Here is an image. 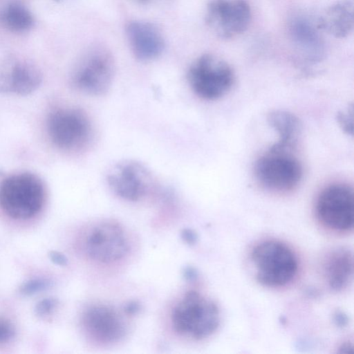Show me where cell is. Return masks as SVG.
<instances>
[{"label": "cell", "instance_id": "cell-11", "mask_svg": "<svg viewBox=\"0 0 354 354\" xmlns=\"http://www.w3.org/2000/svg\"><path fill=\"white\" fill-rule=\"evenodd\" d=\"M84 250L91 259L109 263L122 259L129 250L122 227L115 222H102L86 232Z\"/></svg>", "mask_w": 354, "mask_h": 354}, {"label": "cell", "instance_id": "cell-12", "mask_svg": "<svg viewBox=\"0 0 354 354\" xmlns=\"http://www.w3.org/2000/svg\"><path fill=\"white\" fill-rule=\"evenodd\" d=\"M83 326L95 341L113 344L120 341L126 335L127 327L120 315L104 305L88 307L82 315Z\"/></svg>", "mask_w": 354, "mask_h": 354}, {"label": "cell", "instance_id": "cell-26", "mask_svg": "<svg viewBox=\"0 0 354 354\" xmlns=\"http://www.w3.org/2000/svg\"><path fill=\"white\" fill-rule=\"evenodd\" d=\"M333 320L336 326L339 327H344L348 323V317L346 315L339 310L336 311L334 314Z\"/></svg>", "mask_w": 354, "mask_h": 354}, {"label": "cell", "instance_id": "cell-1", "mask_svg": "<svg viewBox=\"0 0 354 354\" xmlns=\"http://www.w3.org/2000/svg\"><path fill=\"white\" fill-rule=\"evenodd\" d=\"M171 322L179 334L201 339L218 328L219 310L213 301L197 291L189 290L173 308Z\"/></svg>", "mask_w": 354, "mask_h": 354}, {"label": "cell", "instance_id": "cell-25", "mask_svg": "<svg viewBox=\"0 0 354 354\" xmlns=\"http://www.w3.org/2000/svg\"><path fill=\"white\" fill-rule=\"evenodd\" d=\"M182 239L189 245L195 244L198 240L197 234L192 230L186 228L181 232Z\"/></svg>", "mask_w": 354, "mask_h": 354}, {"label": "cell", "instance_id": "cell-9", "mask_svg": "<svg viewBox=\"0 0 354 354\" xmlns=\"http://www.w3.org/2000/svg\"><path fill=\"white\" fill-rule=\"evenodd\" d=\"M316 213L327 227L336 231H348L354 223V198L351 187L335 183L325 187L316 203Z\"/></svg>", "mask_w": 354, "mask_h": 354}, {"label": "cell", "instance_id": "cell-27", "mask_svg": "<svg viewBox=\"0 0 354 354\" xmlns=\"http://www.w3.org/2000/svg\"><path fill=\"white\" fill-rule=\"evenodd\" d=\"M183 275L187 281H194L198 277V272L194 268L187 266L183 271Z\"/></svg>", "mask_w": 354, "mask_h": 354}, {"label": "cell", "instance_id": "cell-19", "mask_svg": "<svg viewBox=\"0 0 354 354\" xmlns=\"http://www.w3.org/2000/svg\"><path fill=\"white\" fill-rule=\"evenodd\" d=\"M3 20L12 31L23 32L30 28L33 19L30 12L22 5L17 3L10 4L3 14Z\"/></svg>", "mask_w": 354, "mask_h": 354}, {"label": "cell", "instance_id": "cell-4", "mask_svg": "<svg viewBox=\"0 0 354 354\" xmlns=\"http://www.w3.org/2000/svg\"><path fill=\"white\" fill-rule=\"evenodd\" d=\"M251 260L257 280L269 287L286 285L297 271V260L292 250L277 241H265L257 244L252 250Z\"/></svg>", "mask_w": 354, "mask_h": 354}, {"label": "cell", "instance_id": "cell-13", "mask_svg": "<svg viewBox=\"0 0 354 354\" xmlns=\"http://www.w3.org/2000/svg\"><path fill=\"white\" fill-rule=\"evenodd\" d=\"M288 31L293 50L303 62L314 64L323 59L325 42L317 24L304 16H295L289 21Z\"/></svg>", "mask_w": 354, "mask_h": 354}, {"label": "cell", "instance_id": "cell-8", "mask_svg": "<svg viewBox=\"0 0 354 354\" xmlns=\"http://www.w3.org/2000/svg\"><path fill=\"white\" fill-rule=\"evenodd\" d=\"M111 191L128 201H138L157 191L158 180L145 164L135 160H124L111 167L106 174Z\"/></svg>", "mask_w": 354, "mask_h": 354}, {"label": "cell", "instance_id": "cell-10", "mask_svg": "<svg viewBox=\"0 0 354 354\" xmlns=\"http://www.w3.org/2000/svg\"><path fill=\"white\" fill-rule=\"evenodd\" d=\"M205 18L213 33L220 38L230 39L248 28L252 12L245 0H210Z\"/></svg>", "mask_w": 354, "mask_h": 354}, {"label": "cell", "instance_id": "cell-24", "mask_svg": "<svg viewBox=\"0 0 354 354\" xmlns=\"http://www.w3.org/2000/svg\"><path fill=\"white\" fill-rule=\"evenodd\" d=\"M49 258L52 262L60 266H64L68 263L66 257L57 251H51L49 253Z\"/></svg>", "mask_w": 354, "mask_h": 354}, {"label": "cell", "instance_id": "cell-14", "mask_svg": "<svg viewBox=\"0 0 354 354\" xmlns=\"http://www.w3.org/2000/svg\"><path fill=\"white\" fill-rule=\"evenodd\" d=\"M41 81L39 70L28 61L12 58L0 63V93L26 95L36 91Z\"/></svg>", "mask_w": 354, "mask_h": 354}, {"label": "cell", "instance_id": "cell-21", "mask_svg": "<svg viewBox=\"0 0 354 354\" xmlns=\"http://www.w3.org/2000/svg\"><path fill=\"white\" fill-rule=\"evenodd\" d=\"M337 122L341 129L347 135L353 134V106H348L345 110L338 112Z\"/></svg>", "mask_w": 354, "mask_h": 354}, {"label": "cell", "instance_id": "cell-5", "mask_svg": "<svg viewBox=\"0 0 354 354\" xmlns=\"http://www.w3.org/2000/svg\"><path fill=\"white\" fill-rule=\"evenodd\" d=\"M187 79L192 91L200 98L214 101L232 88L234 73L223 59L209 53L201 55L190 65Z\"/></svg>", "mask_w": 354, "mask_h": 354}, {"label": "cell", "instance_id": "cell-29", "mask_svg": "<svg viewBox=\"0 0 354 354\" xmlns=\"http://www.w3.org/2000/svg\"><path fill=\"white\" fill-rule=\"evenodd\" d=\"M340 353H348L353 352V347L350 344H344L339 348Z\"/></svg>", "mask_w": 354, "mask_h": 354}, {"label": "cell", "instance_id": "cell-15", "mask_svg": "<svg viewBox=\"0 0 354 354\" xmlns=\"http://www.w3.org/2000/svg\"><path fill=\"white\" fill-rule=\"evenodd\" d=\"M126 34L133 54L140 61L153 60L164 50V38L154 24L131 21L126 26Z\"/></svg>", "mask_w": 354, "mask_h": 354}, {"label": "cell", "instance_id": "cell-22", "mask_svg": "<svg viewBox=\"0 0 354 354\" xmlns=\"http://www.w3.org/2000/svg\"><path fill=\"white\" fill-rule=\"evenodd\" d=\"M57 306V300L55 298H44L37 303L35 312L39 317H46L55 310Z\"/></svg>", "mask_w": 354, "mask_h": 354}, {"label": "cell", "instance_id": "cell-18", "mask_svg": "<svg viewBox=\"0 0 354 354\" xmlns=\"http://www.w3.org/2000/svg\"><path fill=\"white\" fill-rule=\"evenodd\" d=\"M269 125L277 133L279 139L269 149L288 151L296 145L301 131V124L293 113L274 110L268 115Z\"/></svg>", "mask_w": 354, "mask_h": 354}, {"label": "cell", "instance_id": "cell-23", "mask_svg": "<svg viewBox=\"0 0 354 354\" xmlns=\"http://www.w3.org/2000/svg\"><path fill=\"white\" fill-rule=\"evenodd\" d=\"M15 336L14 326L8 320L0 317V344L10 342Z\"/></svg>", "mask_w": 354, "mask_h": 354}, {"label": "cell", "instance_id": "cell-7", "mask_svg": "<svg viewBox=\"0 0 354 354\" xmlns=\"http://www.w3.org/2000/svg\"><path fill=\"white\" fill-rule=\"evenodd\" d=\"M254 172L262 186L277 192L294 189L303 176L301 163L290 151L271 149L257 159Z\"/></svg>", "mask_w": 354, "mask_h": 354}, {"label": "cell", "instance_id": "cell-2", "mask_svg": "<svg viewBox=\"0 0 354 354\" xmlns=\"http://www.w3.org/2000/svg\"><path fill=\"white\" fill-rule=\"evenodd\" d=\"M44 196L42 182L31 173L10 176L0 185V207L16 220L35 216L43 207Z\"/></svg>", "mask_w": 354, "mask_h": 354}, {"label": "cell", "instance_id": "cell-6", "mask_svg": "<svg viewBox=\"0 0 354 354\" xmlns=\"http://www.w3.org/2000/svg\"><path fill=\"white\" fill-rule=\"evenodd\" d=\"M115 74V62L111 52L95 45L86 50L73 75V83L81 92L100 96L110 89Z\"/></svg>", "mask_w": 354, "mask_h": 354}, {"label": "cell", "instance_id": "cell-30", "mask_svg": "<svg viewBox=\"0 0 354 354\" xmlns=\"http://www.w3.org/2000/svg\"><path fill=\"white\" fill-rule=\"evenodd\" d=\"M136 1H139L140 3H145V2H147V1H149L150 0H136Z\"/></svg>", "mask_w": 354, "mask_h": 354}, {"label": "cell", "instance_id": "cell-17", "mask_svg": "<svg viewBox=\"0 0 354 354\" xmlns=\"http://www.w3.org/2000/svg\"><path fill=\"white\" fill-rule=\"evenodd\" d=\"M324 273L329 287L335 291L346 288L353 276V259L351 250L344 248L333 250L326 257Z\"/></svg>", "mask_w": 354, "mask_h": 354}, {"label": "cell", "instance_id": "cell-3", "mask_svg": "<svg viewBox=\"0 0 354 354\" xmlns=\"http://www.w3.org/2000/svg\"><path fill=\"white\" fill-rule=\"evenodd\" d=\"M50 140L57 148L80 151L89 147L94 138V128L89 116L75 107L59 108L51 111L46 121Z\"/></svg>", "mask_w": 354, "mask_h": 354}, {"label": "cell", "instance_id": "cell-28", "mask_svg": "<svg viewBox=\"0 0 354 354\" xmlns=\"http://www.w3.org/2000/svg\"><path fill=\"white\" fill-rule=\"evenodd\" d=\"M140 304L135 301H131L124 306V310L127 313L130 315L136 314L140 311Z\"/></svg>", "mask_w": 354, "mask_h": 354}, {"label": "cell", "instance_id": "cell-16", "mask_svg": "<svg viewBox=\"0 0 354 354\" xmlns=\"http://www.w3.org/2000/svg\"><path fill=\"white\" fill-rule=\"evenodd\" d=\"M353 3L351 0H341L330 6L319 17L318 28L336 38H344L353 29Z\"/></svg>", "mask_w": 354, "mask_h": 354}, {"label": "cell", "instance_id": "cell-20", "mask_svg": "<svg viewBox=\"0 0 354 354\" xmlns=\"http://www.w3.org/2000/svg\"><path fill=\"white\" fill-rule=\"evenodd\" d=\"M53 286V282L44 278L30 279L22 284L20 292L26 296H31L48 290Z\"/></svg>", "mask_w": 354, "mask_h": 354}]
</instances>
